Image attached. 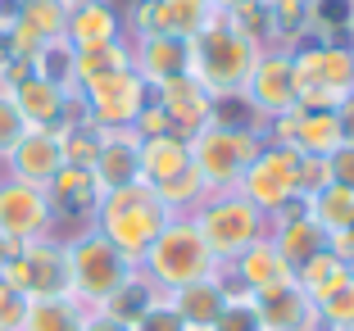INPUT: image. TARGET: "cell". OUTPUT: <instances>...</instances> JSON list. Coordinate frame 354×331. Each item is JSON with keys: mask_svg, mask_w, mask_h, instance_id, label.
I'll list each match as a JSON object with an SVG mask.
<instances>
[{"mask_svg": "<svg viewBox=\"0 0 354 331\" xmlns=\"http://www.w3.org/2000/svg\"><path fill=\"white\" fill-rule=\"evenodd\" d=\"M82 331H127V327H123V322H114L109 313H100V309H86Z\"/></svg>", "mask_w": 354, "mask_h": 331, "instance_id": "44", "label": "cell"}, {"mask_svg": "<svg viewBox=\"0 0 354 331\" xmlns=\"http://www.w3.org/2000/svg\"><path fill=\"white\" fill-rule=\"evenodd\" d=\"M259 55H263V46L250 41L245 32H236L223 14H214V19L191 37V73L209 86V95L218 104L236 100V95L245 91Z\"/></svg>", "mask_w": 354, "mask_h": 331, "instance_id": "2", "label": "cell"}, {"mask_svg": "<svg viewBox=\"0 0 354 331\" xmlns=\"http://www.w3.org/2000/svg\"><path fill=\"white\" fill-rule=\"evenodd\" d=\"M259 150H263L259 123H232L223 114L191 136V164H196L209 196L214 191H236V182L259 159Z\"/></svg>", "mask_w": 354, "mask_h": 331, "instance_id": "3", "label": "cell"}, {"mask_svg": "<svg viewBox=\"0 0 354 331\" xmlns=\"http://www.w3.org/2000/svg\"><path fill=\"white\" fill-rule=\"evenodd\" d=\"M136 272H141L159 295H173V290L191 286V281L214 277V272H218V259L209 254V245L196 231V223H191L187 214H177L155 236V245L146 249V259L136 263Z\"/></svg>", "mask_w": 354, "mask_h": 331, "instance_id": "4", "label": "cell"}, {"mask_svg": "<svg viewBox=\"0 0 354 331\" xmlns=\"http://www.w3.org/2000/svg\"><path fill=\"white\" fill-rule=\"evenodd\" d=\"M46 196H50V209H55V236L68 240L77 236V231L91 227L95 218V205H100V182H95L91 168H77V164H64L59 173L50 177V187H46Z\"/></svg>", "mask_w": 354, "mask_h": 331, "instance_id": "12", "label": "cell"}, {"mask_svg": "<svg viewBox=\"0 0 354 331\" xmlns=\"http://www.w3.org/2000/svg\"><path fill=\"white\" fill-rule=\"evenodd\" d=\"M77 100H82L86 123H95L100 132H114V127H132L136 114L150 104V86L136 68H118L109 77H95L86 86H73Z\"/></svg>", "mask_w": 354, "mask_h": 331, "instance_id": "8", "label": "cell"}, {"mask_svg": "<svg viewBox=\"0 0 354 331\" xmlns=\"http://www.w3.org/2000/svg\"><path fill=\"white\" fill-rule=\"evenodd\" d=\"M14 249H19V245H14V240H5V236H0V268L10 263V254H14Z\"/></svg>", "mask_w": 354, "mask_h": 331, "instance_id": "45", "label": "cell"}, {"mask_svg": "<svg viewBox=\"0 0 354 331\" xmlns=\"http://www.w3.org/2000/svg\"><path fill=\"white\" fill-rule=\"evenodd\" d=\"M100 191H118L141 182V136L132 127H114V132H100V150H95L91 164Z\"/></svg>", "mask_w": 354, "mask_h": 331, "instance_id": "20", "label": "cell"}, {"mask_svg": "<svg viewBox=\"0 0 354 331\" xmlns=\"http://www.w3.org/2000/svg\"><path fill=\"white\" fill-rule=\"evenodd\" d=\"M64 168V150H59V132H46V127H28L23 141L10 150L5 159V177L14 182H28V187H50V177Z\"/></svg>", "mask_w": 354, "mask_h": 331, "instance_id": "17", "label": "cell"}, {"mask_svg": "<svg viewBox=\"0 0 354 331\" xmlns=\"http://www.w3.org/2000/svg\"><path fill=\"white\" fill-rule=\"evenodd\" d=\"M245 109L254 114V123H268V118L286 114V109H295V82H291V55L286 50H263L259 64H254L250 82H245V91L236 95Z\"/></svg>", "mask_w": 354, "mask_h": 331, "instance_id": "15", "label": "cell"}, {"mask_svg": "<svg viewBox=\"0 0 354 331\" xmlns=\"http://www.w3.org/2000/svg\"><path fill=\"white\" fill-rule=\"evenodd\" d=\"M150 100L164 109L168 127H173V136H196L205 123H214L218 118V100L209 95V86L200 82L196 73H187V77H173V82L164 86H150Z\"/></svg>", "mask_w": 354, "mask_h": 331, "instance_id": "16", "label": "cell"}, {"mask_svg": "<svg viewBox=\"0 0 354 331\" xmlns=\"http://www.w3.org/2000/svg\"><path fill=\"white\" fill-rule=\"evenodd\" d=\"M327 331H354V327H327Z\"/></svg>", "mask_w": 354, "mask_h": 331, "instance_id": "49", "label": "cell"}, {"mask_svg": "<svg viewBox=\"0 0 354 331\" xmlns=\"http://www.w3.org/2000/svg\"><path fill=\"white\" fill-rule=\"evenodd\" d=\"M82 322H86V309L73 295H50V300L28 304L23 331H82Z\"/></svg>", "mask_w": 354, "mask_h": 331, "instance_id": "29", "label": "cell"}, {"mask_svg": "<svg viewBox=\"0 0 354 331\" xmlns=\"http://www.w3.org/2000/svg\"><path fill=\"white\" fill-rule=\"evenodd\" d=\"M323 187H332V173H327V159H300V177H295V196L309 200Z\"/></svg>", "mask_w": 354, "mask_h": 331, "instance_id": "41", "label": "cell"}, {"mask_svg": "<svg viewBox=\"0 0 354 331\" xmlns=\"http://www.w3.org/2000/svg\"><path fill=\"white\" fill-rule=\"evenodd\" d=\"M23 132H28V123H23L19 104H14V95L0 86V164L10 159V150L23 141Z\"/></svg>", "mask_w": 354, "mask_h": 331, "instance_id": "38", "label": "cell"}, {"mask_svg": "<svg viewBox=\"0 0 354 331\" xmlns=\"http://www.w3.org/2000/svg\"><path fill=\"white\" fill-rule=\"evenodd\" d=\"M123 14L109 5V0H86V5H73L68 10V23H64V41L73 50H86V46H104V41H123Z\"/></svg>", "mask_w": 354, "mask_h": 331, "instance_id": "23", "label": "cell"}, {"mask_svg": "<svg viewBox=\"0 0 354 331\" xmlns=\"http://www.w3.org/2000/svg\"><path fill=\"white\" fill-rule=\"evenodd\" d=\"M0 281H10L28 300H50V295H68V254H64L59 236L28 240L10 254V263L0 268Z\"/></svg>", "mask_w": 354, "mask_h": 331, "instance_id": "9", "label": "cell"}, {"mask_svg": "<svg viewBox=\"0 0 354 331\" xmlns=\"http://www.w3.org/2000/svg\"><path fill=\"white\" fill-rule=\"evenodd\" d=\"M14 23H23L37 41H59L64 23H68V5L64 0H19Z\"/></svg>", "mask_w": 354, "mask_h": 331, "instance_id": "30", "label": "cell"}, {"mask_svg": "<svg viewBox=\"0 0 354 331\" xmlns=\"http://www.w3.org/2000/svg\"><path fill=\"white\" fill-rule=\"evenodd\" d=\"M227 286H232V300H227V309H223V318L214 322V331H263L254 300H250V295H245V290H241L232 277H227Z\"/></svg>", "mask_w": 354, "mask_h": 331, "instance_id": "36", "label": "cell"}, {"mask_svg": "<svg viewBox=\"0 0 354 331\" xmlns=\"http://www.w3.org/2000/svg\"><path fill=\"white\" fill-rule=\"evenodd\" d=\"M187 168H196L191 164V141L187 136H150V141H141V182H146L150 191L155 187H164L168 177H177V173H187Z\"/></svg>", "mask_w": 354, "mask_h": 331, "instance_id": "25", "label": "cell"}, {"mask_svg": "<svg viewBox=\"0 0 354 331\" xmlns=\"http://www.w3.org/2000/svg\"><path fill=\"white\" fill-rule=\"evenodd\" d=\"M218 14L214 0H136L127 14V41L132 37H196L209 19Z\"/></svg>", "mask_w": 354, "mask_h": 331, "instance_id": "13", "label": "cell"}, {"mask_svg": "<svg viewBox=\"0 0 354 331\" xmlns=\"http://www.w3.org/2000/svg\"><path fill=\"white\" fill-rule=\"evenodd\" d=\"M268 236H272V245L281 249V259L291 263V268H300V263L313 259L318 249H327V231L318 227L309 214L295 218V223H281V227H268Z\"/></svg>", "mask_w": 354, "mask_h": 331, "instance_id": "26", "label": "cell"}, {"mask_svg": "<svg viewBox=\"0 0 354 331\" xmlns=\"http://www.w3.org/2000/svg\"><path fill=\"white\" fill-rule=\"evenodd\" d=\"M350 272H354V268H350L345 259H336L332 249H318L313 259H304L300 268H295V286H300L304 295L318 304V300H327V295H332V290L341 286Z\"/></svg>", "mask_w": 354, "mask_h": 331, "instance_id": "28", "label": "cell"}, {"mask_svg": "<svg viewBox=\"0 0 354 331\" xmlns=\"http://www.w3.org/2000/svg\"><path fill=\"white\" fill-rule=\"evenodd\" d=\"M127 331H191V327L177 318V309L164 300V295H159V300L150 304L141 318H132V327H127Z\"/></svg>", "mask_w": 354, "mask_h": 331, "instance_id": "39", "label": "cell"}, {"mask_svg": "<svg viewBox=\"0 0 354 331\" xmlns=\"http://www.w3.org/2000/svg\"><path fill=\"white\" fill-rule=\"evenodd\" d=\"M350 32H354V0H350Z\"/></svg>", "mask_w": 354, "mask_h": 331, "instance_id": "48", "label": "cell"}, {"mask_svg": "<svg viewBox=\"0 0 354 331\" xmlns=\"http://www.w3.org/2000/svg\"><path fill=\"white\" fill-rule=\"evenodd\" d=\"M214 5H218V10H232V5H245V0H214Z\"/></svg>", "mask_w": 354, "mask_h": 331, "instance_id": "46", "label": "cell"}, {"mask_svg": "<svg viewBox=\"0 0 354 331\" xmlns=\"http://www.w3.org/2000/svg\"><path fill=\"white\" fill-rule=\"evenodd\" d=\"M336 123H341V136H345V141H354V91L336 104Z\"/></svg>", "mask_w": 354, "mask_h": 331, "instance_id": "43", "label": "cell"}, {"mask_svg": "<svg viewBox=\"0 0 354 331\" xmlns=\"http://www.w3.org/2000/svg\"><path fill=\"white\" fill-rule=\"evenodd\" d=\"M118 68H132V41H104V46H86L73 50V86H86L95 77H109Z\"/></svg>", "mask_w": 354, "mask_h": 331, "instance_id": "27", "label": "cell"}, {"mask_svg": "<svg viewBox=\"0 0 354 331\" xmlns=\"http://www.w3.org/2000/svg\"><path fill=\"white\" fill-rule=\"evenodd\" d=\"M0 236L14 240V245L55 236L50 196L41 187H28V182H14V177L0 173Z\"/></svg>", "mask_w": 354, "mask_h": 331, "instance_id": "11", "label": "cell"}, {"mask_svg": "<svg viewBox=\"0 0 354 331\" xmlns=\"http://www.w3.org/2000/svg\"><path fill=\"white\" fill-rule=\"evenodd\" d=\"M28 295L14 290L10 281H0V331H23V318H28Z\"/></svg>", "mask_w": 354, "mask_h": 331, "instance_id": "40", "label": "cell"}, {"mask_svg": "<svg viewBox=\"0 0 354 331\" xmlns=\"http://www.w3.org/2000/svg\"><path fill=\"white\" fill-rule=\"evenodd\" d=\"M164 300L173 304L177 318L187 322L191 331H214V322L223 318V309H227V300H232V286H227V277H223V268H218L214 277L191 281V286L173 290V295H164Z\"/></svg>", "mask_w": 354, "mask_h": 331, "instance_id": "22", "label": "cell"}, {"mask_svg": "<svg viewBox=\"0 0 354 331\" xmlns=\"http://www.w3.org/2000/svg\"><path fill=\"white\" fill-rule=\"evenodd\" d=\"M155 300H159V290L150 286V281L141 277V272H136V277L127 281V286L118 290V295H114L109 304H104L100 313H109L114 322H123V327H132V318H141V313H146V309H150Z\"/></svg>", "mask_w": 354, "mask_h": 331, "instance_id": "32", "label": "cell"}, {"mask_svg": "<svg viewBox=\"0 0 354 331\" xmlns=\"http://www.w3.org/2000/svg\"><path fill=\"white\" fill-rule=\"evenodd\" d=\"M318 318H323V331L327 327H354V272L327 295V300H318Z\"/></svg>", "mask_w": 354, "mask_h": 331, "instance_id": "37", "label": "cell"}, {"mask_svg": "<svg viewBox=\"0 0 354 331\" xmlns=\"http://www.w3.org/2000/svg\"><path fill=\"white\" fill-rule=\"evenodd\" d=\"M223 19L232 23L236 32H245L250 41H259L263 50H268V0H245V5H232V10H218Z\"/></svg>", "mask_w": 354, "mask_h": 331, "instance_id": "35", "label": "cell"}, {"mask_svg": "<svg viewBox=\"0 0 354 331\" xmlns=\"http://www.w3.org/2000/svg\"><path fill=\"white\" fill-rule=\"evenodd\" d=\"M5 91L14 95V104H19V114H23V123H28V127L59 132L64 123H77V118H86L77 91H68V86H59V82H46V77H37V73L19 77V82L5 86Z\"/></svg>", "mask_w": 354, "mask_h": 331, "instance_id": "14", "label": "cell"}, {"mask_svg": "<svg viewBox=\"0 0 354 331\" xmlns=\"http://www.w3.org/2000/svg\"><path fill=\"white\" fill-rule=\"evenodd\" d=\"M250 300H254V309H259L263 331H323L318 304H313L295 281L268 290V295H250Z\"/></svg>", "mask_w": 354, "mask_h": 331, "instance_id": "21", "label": "cell"}, {"mask_svg": "<svg viewBox=\"0 0 354 331\" xmlns=\"http://www.w3.org/2000/svg\"><path fill=\"white\" fill-rule=\"evenodd\" d=\"M286 55L300 109H336L354 91V41H300Z\"/></svg>", "mask_w": 354, "mask_h": 331, "instance_id": "6", "label": "cell"}, {"mask_svg": "<svg viewBox=\"0 0 354 331\" xmlns=\"http://www.w3.org/2000/svg\"><path fill=\"white\" fill-rule=\"evenodd\" d=\"M173 209L146 187V182H132V187H118V191H104L100 205H95L91 227L100 231L109 245L123 254V259L141 263L146 249L155 245V236L173 223Z\"/></svg>", "mask_w": 354, "mask_h": 331, "instance_id": "1", "label": "cell"}, {"mask_svg": "<svg viewBox=\"0 0 354 331\" xmlns=\"http://www.w3.org/2000/svg\"><path fill=\"white\" fill-rule=\"evenodd\" d=\"M64 5H68V10H73V5H86V0H64Z\"/></svg>", "mask_w": 354, "mask_h": 331, "instance_id": "47", "label": "cell"}, {"mask_svg": "<svg viewBox=\"0 0 354 331\" xmlns=\"http://www.w3.org/2000/svg\"><path fill=\"white\" fill-rule=\"evenodd\" d=\"M300 159H304V155L295 150V145H268V141H263L259 159L245 168V177L236 182V191L250 200L254 209L272 214V209H281L286 200H295V177H300Z\"/></svg>", "mask_w": 354, "mask_h": 331, "instance_id": "10", "label": "cell"}, {"mask_svg": "<svg viewBox=\"0 0 354 331\" xmlns=\"http://www.w3.org/2000/svg\"><path fill=\"white\" fill-rule=\"evenodd\" d=\"M132 68L146 77V86H164L191 73V41L187 37H132Z\"/></svg>", "mask_w": 354, "mask_h": 331, "instance_id": "19", "label": "cell"}, {"mask_svg": "<svg viewBox=\"0 0 354 331\" xmlns=\"http://www.w3.org/2000/svg\"><path fill=\"white\" fill-rule=\"evenodd\" d=\"M187 218L196 223L200 236H205L209 254L218 259V268H227L241 249H250L254 240L268 236V214L254 209L241 191H214V196H205Z\"/></svg>", "mask_w": 354, "mask_h": 331, "instance_id": "7", "label": "cell"}, {"mask_svg": "<svg viewBox=\"0 0 354 331\" xmlns=\"http://www.w3.org/2000/svg\"><path fill=\"white\" fill-rule=\"evenodd\" d=\"M64 254H68V295L82 309H104L136 277V263L123 259L95 227L68 236L64 240Z\"/></svg>", "mask_w": 354, "mask_h": 331, "instance_id": "5", "label": "cell"}, {"mask_svg": "<svg viewBox=\"0 0 354 331\" xmlns=\"http://www.w3.org/2000/svg\"><path fill=\"white\" fill-rule=\"evenodd\" d=\"M32 73L37 77H46V82H59V86H68L73 91V46L64 41H46L41 50L32 55Z\"/></svg>", "mask_w": 354, "mask_h": 331, "instance_id": "34", "label": "cell"}, {"mask_svg": "<svg viewBox=\"0 0 354 331\" xmlns=\"http://www.w3.org/2000/svg\"><path fill=\"white\" fill-rule=\"evenodd\" d=\"M309 218L332 236V231H345L354 223V196L345 187H323L318 196H309Z\"/></svg>", "mask_w": 354, "mask_h": 331, "instance_id": "31", "label": "cell"}, {"mask_svg": "<svg viewBox=\"0 0 354 331\" xmlns=\"http://www.w3.org/2000/svg\"><path fill=\"white\" fill-rule=\"evenodd\" d=\"M59 150H64V164H77V168H91L95 164V150H100V127L77 118V123H64L59 127Z\"/></svg>", "mask_w": 354, "mask_h": 331, "instance_id": "33", "label": "cell"}, {"mask_svg": "<svg viewBox=\"0 0 354 331\" xmlns=\"http://www.w3.org/2000/svg\"><path fill=\"white\" fill-rule=\"evenodd\" d=\"M350 231H354V223H350Z\"/></svg>", "mask_w": 354, "mask_h": 331, "instance_id": "50", "label": "cell"}, {"mask_svg": "<svg viewBox=\"0 0 354 331\" xmlns=\"http://www.w3.org/2000/svg\"><path fill=\"white\" fill-rule=\"evenodd\" d=\"M327 173H332V187H345L354 196V141H341L327 155Z\"/></svg>", "mask_w": 354, "mask_h": 331, "instance_id": "42", "label": "cell"}, {"mask_svg": "<svg viewBox=\"0 0 354 331\" xmlns=\"http://www.w3.org/2000/svg\"><path fill=\"white\" fill-rule=\"evenodd\" d=\"M227 268H232V281H236L245 295H268V290H277V286H286V281H295V268L281 259V249L272 245V236L254 240L250 249H241V254L227 263Z\"/></svg>", "mask_w": 354, "mask_h": 331, "instance_id": "18", "label": "cell"}, {"mask_svg": "<svg viewBox=\"0 0 354 331\" xmlns=\"http://www.w3.org/2000/svg\"><path fill=\"white\" fill-rule=\"evenodd\" d=\"M341 123H336V109H300L295 104V123H291V141L304 159H327L341 145Z\"/></svg>", "mask_w": 354, "mask_h": 331, "instance_id": "24", "label": "cell"}]
</instances>
